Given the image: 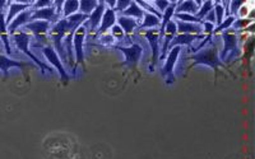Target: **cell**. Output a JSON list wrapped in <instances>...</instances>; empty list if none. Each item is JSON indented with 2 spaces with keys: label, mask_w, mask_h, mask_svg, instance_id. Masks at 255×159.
Returning <instances> with one entry per match:
<instances>
[{
  "label": "cell",
  "mask_w": 255,
  "mask_h": 159,
  "mask_svg": "<svg viewBox=\"0 0 255 159\" xmlns=\"http://www.w3.org/2000/svg\"><path fill=\"white\" fill-rule=\"evenodd\" d=\"M0 41L3 42L4 49H5L6 55H13L12 47H10V42H9V33L8 27L5 23V12L0 10Z\"/></svg>",
  "instance_id": "cell-18"
},
{
  "label": "cell",
  "mask_w": 255,
  "mask_h": 159,
  "mask_svg": "<svg viewBox=\"0 0 255 159\" xmlns=\"http://www.w3.org/2000/svg\"><path fill=\"white\" fill-rule=\"evenodd\" d=\"M189 59L193 61L191 67L204 65V67H208L211 68L212 70H215L216 78H217L218 70H220L221 68L226 69V65L220 60V51H218V46L217 44H215L213 38L209 41L208 44H207L203 49H200L199 51L194 52Z\"/></svg>",
  "instance_id": "cell-1"
},
{
  "label": "cell",
  "mask_w": 255,
  "mask_h": 159,
  "mask_svg": "<svg viewBox=\"0 0 255 159\" xmlns=\"http://www.w3.org/2000/svg\"><path fill=\"white\" fill-rule=\"evenodd\" d=\"M207 36L204 35H186V33H177L176 36H175L174 40L171 41V44H170V47H168V50L172 49V47L175 46H191L193 45V42H195V41H199V40H204Z\"/></svg>",
  "instance_id": "cell-14"
},
{
  "label": "cell",
  "mask_w": 255,
  "mask_h": 159,
  "mask_svg": "<svg viewBox=\"0 0 255 159\" xmlns=\"http://www.w3.org/2000/svg\"><path fill=\"white\" fill-rule=\"evenodd\" d=\"M159 26H161V19H159L158 17L151 14V13L144 12V15H143V19H142V23L139 24V28H138V31L159 28Z\"/></svg>",
  "instance_id": "cell-20"
},
{
  "label": "cell",
  "mask_w": 255,
  "mask_h": 159,
  "mask_svg": "<svg viewBox=\"0 0 255 159\" xmlns=\"http://www.w3.org/2000/svg\"><path fill=\"white\" fill-rule=\"evenodd\" d=\"M100 41H101V45H104V46L113 47L115 45V38L110 33H105V35L100 36Z\"/></svg>",
  "instance_id": "cell-32"
},
{
  "label": "cell",
  "mask_w": 255,
  "mask_h": 159,
  "mask_svg": "<svg viewBox=\"0 0 255 159\" xmlns=\"http://www.w3.org/2000/svg\"><path fill=\"white\" fill-rule=\"evenodd\" d=\"M52 4H54V1H50V0H40V1H35L32 4V9L47 8V6H51Z\"/></svg>",
  "instance_id": "cell-34"
},
{
  "label": "cell",
  "mask_w": 255,
  "mask_h": 159,
  "mask_svg": "<svg viewBox=\"0 0 255 159\" xmlns=\"http://www.w3.org/2000/svg\"><path fill=\"white\" fill-rule=\"evenodd\" d=\"M130 3L131 1H123V0H119V1H116V5L114 10L116 12V14H120V13L124 12L128 6L130 5Z\"/></svg>",
  "instance_id": "cell-33"
},
{
  "label": "cell",
  "mask_w": 255,
  "mask_h": 159,
  "mask_svg": "<svg viewBox=\"0 0 255 159\" xmlns=\"http://www.w3.org/2000/svg\"><path fill=\"white\" fill-rule=\"evenodd\" d=\"M61 18L63 17L59 14L55 5L52 4L51 6H47V8L33 9V14H32L31 22H33V20H46L49 23L55 24L59 19H61Z\"/></svg>",
  "instance_id": "cell-9"
},
{
  "label": "cell",
  "mask_w": 255,
  "mask_h": 159,
  "mask_svg": "<svg viewBox=\"0 0 255 159\" xmlns=\"http://www.w3.org/2000/svg\"><path fill=\"white\" fill-rule=\"evenodd\" d=\"M181 50H183V47L180 46L172 47V49L168 50L167 56H166V63L161 73H162V78L165 79L166 84H168V85L175 81V67H176L180 54H181Z\"/></svg>",
  "instance_id": "cell-6"
},
{
  "label": "cell",
  "mask_w": 255,
  "mask_h": 159,
  "mask_svg": "<svg viewBox=\"0 0 255 159\" xmlns=\"http://www.w3.org/2000/svg\"><path fill=\"white\" fill-rule=\"evenodd\" d=\"M175 20H180V22H186V23H198L203 24V20H200L195 15L185 14V13H180V14H174Z\"/></svg>",
  "instance_id": "cell-27"
},
{
  "label": "cell",
  "mask_w": 255,
  "mask_h": 159,
  "mask_svg": "<svg viewBox=\"0 0 255 159\" xmlns=\"http://www.w3.org/2000/svg\"><path fill=\"white\" fill-rule=\"evenodd\" d=\"M235 19H236V18H235V17H232V15H231V17L225 18V19H223V22L220 24V26L215 27V29H213V32H212V36L218 35V33H222L223 31H227V29L231 28L232 23L235 22Z\"/></svg>",
  "instance_id": "cell-25"
},
{
  "label": "cell",
  "mask_w": 255,
  "mask_h": 159,
  "mask_svg": "<svg viewBox=\"0 0 255 159\" xmlns=\"http://www.w3.org/2000/svg\"><path fill=\"white\" fill-rule=\"evenodd\" d=\"M142 32V35L144 36L145 40L148 41V45L151 47L152 51V59H151V68L149 70L153 72L156 65L158 64L159 60V28H153V29H144V32Z\"/></svg>",
  "instance_id": "cell-8"
},
{
  "label": "cell",
  "mask_w": 255,
  "mask_h": 159,
  "mask_svg": "<svg viewBox=\"0 0 255 159\" xmlns=\"http://www.w3.org/2000/svg\"><path fill=\"white\" fill-rule=\"evenodd\" d=\"M32 14H33V9H32V6L29 9H27V10H24V12L19 13L8 26L9 35H14L15 31H17L18 28L24 27L27 23H29V22H31Z\"/></svg>",
  "instance_id": "cell-13"
},
{
  "label": "cell",
  "mask_w": 255,
  "mask_h": 159,
  "mask_svg": "<svg viewBox=\"0 0 255 159\" xmlns=\"http://www.w3.org/2000/svg\"><path fill=\"white\" fill-rule=\"evenodd\" d=\"M13 37V41H14L15 46H17V49L19 50V51L24 52L28 58H31V60L33 61V64H35L36 67L40 68L41 69V73L42 74H45L46 72L49 73H54V70H52V68H49L46 65V64H44L42 61L38 60L37 58H36L33 54H32L31 51H29V44H31V40H32V36L29 35V33H27V32L24 31H19V32H15L14 35H12Z\"/></svg>",
  "instance_id": "cell-4"
},
{
  "label": "cell",
  "mask_w": 255,
  "mask_h": 159,
  "mask_svg": "<svg viewBox=\"0 0 255 159\" xmlns=\"http://www.w3.org/2000/svg\"><path fill=\"white\" fill-rule=\"evenodd\" d=\"M32 4H33V1H32V3H14V1H9L8 13L5 14L6 27L10 24V22H12L19 13L24 12V10L31 8Z\"/></svg>",
  "instance_id": "cell-17"
},
{
  "label": "cell",
  "mask_w": 255,
  "mask_h": 159,
  "mask_svg": "<svg viewBox=\"0 0 255 159\" xmlns=\"http://www.w3.org/2000/svg\"><path fill=\"white\" fill-rule=\"evenodd\" d=\"M116 24L124 31L125 36H130L133 35L134 32L138 31L140 22H138V20L134 19V18L124 17V15L119 14L118 18H116Z\"/></svg>",
  "instance_id": "cell-15"
},
{
  "label": "cell",
  "mask_w": 255,
  "mask_h": 159,
  "mask_svg": "<svg viewBox=\"0 0 255 159\" xmlns=\"http://www.w3.org/2000/svg\"><path fill=\"white\" fill-rule=\"evenodd\" d=\"M245 3H247V1H244V0H241V1H229V12H230V15H232V17L238 18L239 9H240L241 6H243Z\"/></svg>",
  "instance_id": "cell-29"
},
{
  "label": "cell",
  "mask_w": 255,
  "mask_h": 159,
  "mask_svg": "<svg viewBox=\"0 0 255 159\" xmlns=\"http://www.w3.org/2000/svg\"><path fill=\"white\" fill-rule=\"evenodd\" d=\"M86 37H87V28L86 26H81L73 36V51H74V68H73V74H76L77 67L83 65L84 67V45H86Z\"/></svg>",
  "instance_id": "cell-5"
},
{
  "label": "cell",
  "mask_w": 255,
  "mask_h": 159,
  "mask_svg": "<svg viewBox=\"0 0 255 159\" xmlns=\"http://www.w3.org/2000/svg\"><path fill=\"white\" fill-rule=\"evenodd\" d=\"M213 5H215V4H213V1H203V4L200 5L199 10H198V13L195 17L199 18L200 20H203L204 18H206V15L208 14L211 10H213Z\"/></svg>",
  "instance_id": "cell-28"
},
{
  "label": "cell",
  "mask_w": 255,
  "mask_h": 159,
  "mask_svg": "<svg viewBox=\"0 0 255 159\" xmlns=\"http://www.w3.org/2000/svg\"><path fill=\"white\" fill-rule=\"evenodd\" d=\"M105 10H106V3H105V1H99V5L96 6L95 10H93L90 14V17H88L87 22L84 23L86 28H87V35L88 32H93V33L97 32L100 24H101Z\"/></svg>",
  "instance_id": "cell-10"
},
{
  "label": "cell",
  "mask_w": 255,
  "mask_h": 159,
  "mask_svg": "<svg viewBox=\"0 0 255 159\" xmlns=\"http://www.w3.org/2000/svg\"><path fill=\"white\" fill-rule=\"evenodd\" d=\"M221 38L223 41V49L220 52V60L226 65L240 58L243 54L240 46V32L230 28L221 33Z\"/></svg>",
  "instance_id": "cell-2"
},
{
  "label": "cell",
  "mask_w": 255,
  "mask_h": 159,
  "mask_svg": "<svg viewBox=\"0 0 255 159\" xmlns=\"http://www.w3.org/2000/svg\"><path fill=\"white\" fill-rule=\"evenodd\" d=\"M170 3H171V1H166V0H156V1H151L152 5H153L154 8L158 10V13H161V14H163V12L168 8Z\"/></svg>",
  "instance_id": "cell-30"
},
{
  "label": "cell",
  "mask_w": 255,
  "mask_h": 159,
  "mask_svg": "<svg viewBox=\"0 0 255 159\" xmlns=\"http://www.w3.org/2000/svg\"><path fill=\"white\" fill-rule=\"evenodd\" d=\"M204 22H209V23H213L216 26V17H215V12L213 10H211V12L208 13V14L206 15V18H204Z\"/></svg>",
  "instance_id": "cell-35"
},
{
  "label": "cell",
  "mask_w": 255,
  "mask_h": 159,
  "mask_svg": "<svg viewBox=\"0 0 255 159\" xmlns=\"http://www.w3.org/2000/svg\"><path fill=\"white\" fill-rule=\"evenodd\" d=\"M213 5V12L216 17V26H220L225 19V8L222 5V1H215Z\"/></svg>",
  "instance_id": "cell-26"
},
{
  "label": "cell",
  "mask_w": 255,
  "mask_h": 159,
  "mask_svg": "<svg viewBox=\"0 0 255 159\" xmlns=\"http://www.w3.org/2000/svg\"><path fill=\"white\" fill-rule=\"evenodd\" d=\"M203 1H197V0H186V1H177L176 8H175L174 14H180V13H185V14L197 15L200 5Z\"/></svg>",
  "instance_id": "cell-16"
},
{
  "label": "cell",
  "mask_w": 255,
  "mask_h": 159,
  "mask_svg": "<svg viewBox=\"0 0 255 159\" xmlns=\"http://www.w3.org/2000/svg\"><path fill=\"white\" fill-rule=\"evenodd\" d=\"M38 49H40L41 52L44 54V56L46 58V60L49 61V63L51 64L52 67L55 68L56 70H58L59 74H60L61 80L67 84L68 81L70 80V76L68 74V72L65 70V68H64L63 63H61L60 58H59L58 52L55 51V49H54L51 45H47V46H41V47H38Z\"/></svg>",
  "instance_id": "cell-7"
},
{
  "label": "cell",
  "mask_w": 255,
  "mask_h": 159,
  "mask_svg": "<svg viewBox=\"0 0 255 159\" xmlns=\"http://www.w3.org/2000/svg\"><path fill=\"white\" fill-rule=\"evenodd\" d=\"M252 23H254V19H250V18H236L235 22L232 23L231 29L236 32H241Z\"/></svg>",
  "instance_id": "cell-24"
},
{
  "label": "cell",
  "mask_w": 255,
  "mask_h": 159,
  "mask_svg": "<svg viewBox=\"0 0 255 159\" xmlns=\"http://www.w3.org/2000/svg\"><path fill=\"white\" fill-rule=\"evenodd\" d=\"M28 67H36L35 64L32 63H26V61H18L13 60V59L8 58V56L0 54V70L3 72L4 80H6L9 77V69L10 68H19L22 72H24V69Z\"/></svg>",
  "instance_id": "cell-11"
},
{
  "label": "cell",
  "mask_w": 255,
  "mask_h": 159,
  "mask_svg": "<svg viewBox=\"0 0 255 159\" xmlns=\"http://www.w3.org/2000/svg\"><path fill=\"white\" fill-rule=\"evenodd\" d=\"M79 12V1L78 0H68L63 4V18H69Z\"/></svg>",
  "instance_id": "cell-22"
},
{
  "label": "cell",
  "mask_w": 255,
  "mask_h": 159,
  "mask_svg": "<svg viewBox=\"0 0 255 159\" xmlns=\"http://www.w3.org/2000/svg\"><path fill=\"white\" fill-rule=\"evenodd\" d=\"M118 15H119V14H118ZM120 15L134 18V19H136L138 22H140V20L143 19V15H144V10H143V9L140 8L138 4H136V1H131L130 5L128 6L124 12L120 13Z\"/></svg>",
  "instance_id": "cell-21"
},
{
  "label": "cell",
  "mask_w": 255,
  "mask_h": 159,
  "mask_svg": "<svg viewBox=\"0 0 255 159\" xmlns=\"http://www.w3.org/2000/svg\"><path fill=\"white\" fill-rule=\"evenodd\" d=\"M116 18H118V14L114 9L108 8L106 6V10L104 13V17H102L101 24H100L99 29L96 32V36H102L105 33H108V31H110L114 26L116 24Z\"/></svg>",
  "instance_id": "cell-12"
},
{
  "label": "cell",
  "mask_w": 255,
  "mask_h": 159,
  "mask_svg": "<svg viewBox=\"0 0 255 159\" xmlns=\"http://www.w3.org/2000/svg\"><path fill=\"white\" fill-rule=\"evenodd\" d=\"M97 5H99L97 0H82V1H79V13L90 15Z\"/></svg>",
  "instance_id": "cell-23"
},
{
  "label": "cell",
  "mask_w": 255,
  "mask_h": 159,
  "mask_svg": "<svg viewBox=\"0 0 255 159\" xmlns=\"http://www.w3.org/2000/svg\"><path fill=\"white\" fill-rule=\"evenodd\" d=\"M110 35L113 36L114 38H115V41H122V40H124V38H125L124 31H123V29L120 28V27L118 26V24H115V26H114L113 28H111Z\"/></svg>",
  "instance_id": "cell-31"
},
{
  "label": "cell",
  "mask_w": 255,
  "mask_h": 159,
  "mask_svg": "<svg viewBox=\"0 0 255 159\" xmlns=\"http://www.w3.org/2000/svg\"><path fill=\"white\" fill-rule=\"evenodd\" d=\"M177 33H186V35H203V26L198 23H186L175 20Z\"/></svg>",
  "instance_id": "cell-19"
},
{
  "label": "cell",
  "mask_w": 255,
  "mask_h": 159,
  "mask_svg": "<svg viewBox=\"0 0 255 159\" xmlns=\"http://www.w3.org/2000/svg\"><path fill=\"white\" fill-rule=\"evenodd\" d=\"M113 49L119 50L120 52H123L125 55L124 63L119 64L118 67H124L128 68L131 72H136V68H138V64H139L140 59L143 56V47L140 46L138 42H131L129 46H122V45H114Z\"/></svg>",
  "instance_id": "cell-3"
}]
</instances>
